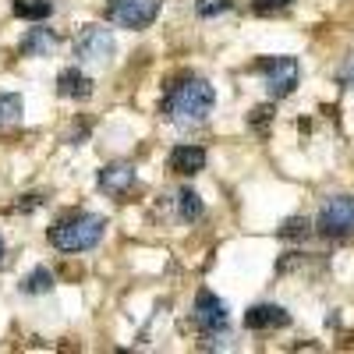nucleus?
Here are the masks:
<instances>
[{
  "label": "nucleus",
  "mask_w": 354,
  "mask_h": 354,
  "mask_svg": "<svg viewBox=\"0 0 354 354\" xmlns=\"http://www.w3.org/2000/svg\"><path fill=\"white\" fill-rule=\"evenodd\" d=\"M57 46V36L50 32V28H28V32L21 36V53L25 57H50Z\"/></svg>",
  "instance_id": "nucleus-12"
},
{
  "label": "nucleus",
  "mask_w": 354,
  "mask_h": 354,
  "mask_svg": "<svg viewBox=\"0 0 354 354\" xmlns=\"http://www.w3.org/2000/svg\"><path fill=\"white\" fill-rule=\"evenodd\" d=\"M270 121H273V106H255V110H252V117H248V124H252L259 135L270 131Z\"/></svg>",
  "instance_id": "nucleus-19"
},
{
  "label": "nucleus",
  "mask_w": 354,
  "mask_h": 354,
  "mask_svg": "<svg viewBox=\"0 0 354 354\" xmlns=\"http://www.w3.org/2000/svg\"><path fill=\"white\" fill-rule=\"evenodd\" d=\"M230 8H234V0H198V4H195V11H198L202 18L223 15V11H230Z\"/></svg>",
  "instance_id": "nucleus-18"
},
{
  "label": "nucleus",
  "mask_w": 354,
  "mask_h": 354,
  "mask_svg": "<svg viewBox=\"0 0 354 354\" xmlns=\"http://www.w3.org/2000/svg\"><path fill=\"white\" fill-rule=\"evenodd\" d=\"M213 106H216V93H213V85L205 78H185L163 96V113L170 117L174 124H181V128L205 124L209 113H213Z\"/></svg>",
  "instance_id": "nucleus-1"
},
{
  "label": "nucleus",
  "mask_w": 354,
  "mask_h": 354,
  "mask_svg": "<svg viewBox=\"0 0 354 354\" xmlns=\"http://www.w3.org/2000/svg\"><path fill=\"white\" fill-rule=\"evenodd\" d=\"M57 93H61L64 100H88L93 96V78H88L85 71H78V68H64L61 75H57Z\"/></svg>",
  "instance_id": "nucleus-10"
},
{
  "label": "nucleus",
  "mask_w": 354,
  "mask_h": 354,
  "mask_svg": "<svg viewBox=\"0 0 354 354\" xmlns=\"http://www.w3.org/2000/svg\"><path fill=\"white\" fill-rule=\"evenodd\" d=\"M294 0H252V8L259 11V15H277V11H283V8H290Z\"/></svg>",
  "instance_id": "nucleus-20"
},
{
  "label": "nucleus",
  "mask_w": 354,
  "mask_h": 354,
  "mask_svg": "<svg viewBox=\"0 0 354 354\" xmlns=\"http://www.w3.org/2000/svg\"><path fill=\"white\" fill-rule=\"evenodd\" d=\"M287 322H290V315H287V308H280V305H255V308L245 312V326L255 330V333L280 330V326H287Z\"/></svg>",
  "instance_id": "nucleus-9"
},
{
  "label": "nucleus",
  "mask_w": 354,
  "mask_h": 354,
  "mask_svg": "<svg viewBox=\"0 0 354 354\" xmlns=\"http://www.w3.org/2000/svg\"><path fill=\"white\" fill-rule=\"evenodd\" d=\"M177 209H181V220L185 223H198L202 213H205V205H202V198L192 188H181V192H177Z\"/></svg>",
  "instance_id": "nucleus-13"
},
{
  "label": "nucleus",
  "mask_w": 354,
  "mask_h": 354,
  "mask_svg": "<svg viewBox=\"0 0 354 354\" xmlns=\"http://www.w3.org/2000/svg\"><path fill=\"white\" fill-rule=\"evenodd\" d=\"M227 305L216 298L213 290H198L195 294V312H192V322H195V330L205 333V337H216L227 330Z\"/></svg>",
  "instance_id": "nucleus-7"
},
{
  "label": "nucleus",
  "mask_w": 354,
  "mask_h": 354,
  "mask_svg": "<svg viewBox=\"0 0 354 354\" xmlns=\"http://www.w3.org/2000/svg\"><path fill=\"white\" fill-rule=\"evenodd\" d=\"M15 15L28 21H43L53 15V0H15Z\"/></svg>",
  "instance_id": "nucleus-14"
},
{
  "label": "nucleus",
  "mask_w": 354,
  "mask_h": 354,
  "mask_svg": "<svg viewBox=\"0 0 354 354\" xmlns=\"http://www.w3.org/2000/svg\"><path fill=\"white\" fill-rule=\"evenodd\" d=\"M21 96L18 93H0V128H8V124H18L21 121Z\"/></svg>",
  "instance_id": "nucleus-15"
},
{
  "label": "nucleus",
  "mask_w": 354,
  "mask_h": 354,
  "mask_svg": "<svg viewBox=\"0 0 354 354\" xmlns=\"http://www.w3.org/2000/svg\"><path fill=\"white\" fill-rule=\"evenodd\" d=\"M312 234V223L305 220V216H290L283 227H280V238H287V241H305Z\"/></svg>",
  "instance_id": "nucleus-17"
},
{
  "label": "nucleus",
  "mask_w": 354,
  "mask_h": 354,
  "mask_svg": "<svg viewBox=\"0 0 354 354\" xmlns=\"http://www.w3.org/2000/svg\"><path fill=\"white\" fill-rule=\"evenodd\" d=\"M103 230H106V220L96 216V213H75L68 220H61L53 230H50V245L57 252H88V248H96L100 238H103Z\"/></svg>",
  "instance_id": "nucleus-2"
},
{
  "label": "nucleus",
  "mask_w": 354,
  "mask_h": 354,
  "mask_svg": "<svg viewBox=\"0 0 354 354\" xmlns=\"http://www.w3.org/2000/svg\"><path fill=\"white\" fill-rule=\"evenodd\" d=\"M113 50H117L113 36H110V28H103V25H85L82 36L75 39V57L82 64H110Z\"/></svg>",
  "instance_id": "nucleus-4"
},
{
  "label": "nucleus",
  "mask_w": 354,
  "mask_h": 354,
  "mask_svg": "<svg viewBox=\"0 0 354 354\" xmlns=\"http://www.w3.org/2000/svg\"><path fill=\"white\" fill-rule=\"evenodd\" d=\"M340 82H344L347 88H354V61H351V64H347V68L340 71Z\"/></svg>",
  "instance_id": "nucleus-21"
},
{
  "label": "nucleus",
  "mask_w": 354,
  "mask_h": 354,
  "mask_svg": "<svg viewBox=\"0 0 354 354\" xmlns=\"http://www.w3.org/2000/svg\"><path fill=\"white\" fill-rule=\"evenodd\" d=\"M110 21L113 25H121V28H145V25H153L156 15H160V0H110V8H106Z\"/></svg>",
  "instance_id": "nucleus-6"
},
{
  "label": "nucleus",
  "mask_w": 354,
  "mask_h": 354,
  "mask_svg": "<svg viewBox=\"0 0 354 354\" xmlns=\"http://www.w3.org/2000/svg\"><path fill=\"white\" fill-rule=\"evenodd\" d=\"M170 170L185 174V177L205 170V149H202V145H177V149L170 153Z\"/></svg>",
  "instance_id": "nucleus-11"
},
{
  "label": "nucleus",
  "mask_w": 354,
  "mask_h": 354,
  "mask_svg": "<svg viewBox=\"0 0 354 354\" xmlns=\"http://www.w3.org/2000/svg\"><path fill=\"white\" fill-rule=\"evenodd\" d=\"M315 227H319V234H326V238H347V234H354V198L351 195L330 198L319 209Z\"/></svg>",
  "instance_id": "nucleus-5"
},
{
  "label": "nucleus",
  "mask_w": 354,
  "mask_h": 354,
  "mask_svg": "<svg viewBox=\"0 0 354 354\" xmlns=\"http://www.w3.org/2000/svg\"><path fill=\"white\" fill-rule=\"evenodd\" d=\"M135 181H138L135 167H128V163H110V167L100 170V188L106 195H113V198H128L131 188H135Z\"/></svg>",
  "instance_id": "nucleus-8"
},
{
  "label": "nucleus",
  "mask_w": 354,
  "mask_h": 354,
  "mask_svg": "<svg viewBox=\"0 0 354 354\" xmlns=\"http://www.w3.org/2000/svg\"><path fill=\"white\" fill-rule=\"evenodd\" d=\"M259 71H262L266 88H270L273 100L290 96L294 88H298V82H301V64H298V57H266V61H259Z\"/></svg>",
  "instance_id": "nucleus-3"
},
{
  "label": "nucleus",
  "mask_w": 354,
  "mask_h": 354,
  "mask_svg": "<svg viewBox=\"0 0 354 354\" xmlns=\"http://www.w3.org/2000/svg\"><path fill=\"white\" fill-rule=\"evenodd\" d=\"M50 287H53V273H50V266H36V270L21 280V290H25V294H46Z\"/></svg>",
  "instance_id": "nucleus-16"
},
{
  "label": "nucleus",
  "mask_w": 354,
  "mask_h": 354,
  "mask_svg": "<svg viewBox=\"0 0 354 354\" xmlns=\"http://www.w3.org/2000/svg\"><path fill=\"white\" fill-rule=\"evenodd\" d=\"M4 252H8V248H4V238H0V266H4Z\"/></svg>",
  "instance_id": "nucleus-22"
}]
</instances>
